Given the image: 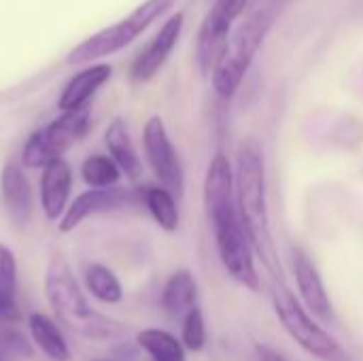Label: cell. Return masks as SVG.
Masks as SVG:
<instances>
[{
    "mask_svg": "<svg viewBox=\"0 0 363 361\" xmlns=\"http://www.w3.org/2000/svg\"><path fill=\"white\" fill-rule=\"evenodd\" d=\"M204 206L215 236V249L225 272L251 291L259 289L255 251L242 228L236 204L234 168L225 153H215L204 177Z\"/></svg>",
    "mask_w": 363,
    "mask_h": 361,
    "instance_id": "1",
    "label": "cell"
},
{
    "mask_svg": "<svg viewBox=\"0 0 363 361\" xmlns=\"http://www.w3.org/2000/svg\"><path fill=\"white\" fill-rule=\"evenodd\" d=\"M236 204L242 219V228L251 240L255 257L270 270L274 281H281V266L270 230L268 213V179H266V157L264 149L255 138L240 143L234 168Z\"/></svg>",
    "mask_w": 363,
    "mask_h": 361,
    "instance_id": "2",
    "label": "cell"
},
{
    "mask_svg": "<svg viewBox=\"0 0 363 361\" xmlns=\"http://www.w3.org/2000/svg\"><path fill=\"white\" fill-rule=\"evenodd\" d=\"M45 294L60 323L72 334L91 340H104L121 332L119 323L89 306L77 277L62 257H53L47 268Z\"/></svg>",
    "mask_w": 363,
    "mask_h": 361,
    "instance_id": "3",
    "label": "cell"
},
{
    "mask_svg": "<svg viewBox=\"0 0 363 361\" xmlns=\"http://www.w3.org/2000/svg\"><path fill=\"white\" fill-rule=\"evenodd\" d=\"M274 15V6L257 9L230 34L223 53L213 68V87L221 98L230 100L238 91L253 57L272 30Z\"/></svg>",
    "mask_w": 363,
    "mask_h": 361,
    "instance_id": "4",
    "label": "cell"
},
{
    "mask_svg": "<svg viewBox=\"0 0 363 361\" xmlns=\"http://www.w3.org/2000/svg\"><path fill=\"white\" fill-rule=\"evenodd\" d=\"M270 298L279 323L300 349L321 361L347 360V353L340 343L304 309L300 298L283 283V279L272 283Z\"/></svg>",
    "mask_w": 363,
    "mask_h": 361,
    "instance_id": "5",
    "label": "cell"
},
{
    "mask_svg": "<svg viewBox=\"0 0 363 361\" xmlns=\"http://www.w3.org/2000/svg\"><path fill=\"white\" fill-rule=\"evenodd\" d=\"M177 0H145L140 6H136L125 19L91 34L83 43H79L68 55V64H83L102 60L106 55H113L128 47L134 38H138L160 15H164Z\"/></svg>",
    "mask_w": 363,
    "mask_h": 361,
    "instance_id": "6",
    "label": "cell"
},
{
    "mask_svg": "<svg viewBox=\"0 0 363 361\" xmlns=\"http://www.w3.org/2000/svg\"><path fill=\"white\" fill-rule=\"evenodd\" d=\"M91 106L85 104L77 111L62 113L47 128L34 132L21 151V162L28 168H45L47 164L62 160V155L85 134L89 126Z\"/></svg>",
    "mask_w": 363,
    "mask_h": 361,
    "instance_id": "7",
    "label": "cell"
},
{
    "mask_svg": "<svg viewBox=\"0 0 363 361\" xmlns=\"http://www.w3.org/2000/svg\"><path fill=\"white\" fill-rule=\"evenodd\" d=\"M143 149L147 164L155 179L166 187L170 194L177 198L183 194L185 177H183V166L179 160V153L168 136V130L164 126L162 117H149L145 128H143Z\"/></svg>",
    "mask_w": 363,
    "mask_h": 361,
    "instance_id": "8",
    "label": "cell"
},
{
    "mask_svg": "<svg viewBox=\"0 0 363 361\" xmlns=\"http://www.w3.org/2000/svg\"><path fill=\"white\" fill-rule=\"evenodd\" d=\"M249 0H215L198 32V62L204 74H211L232 34L234 21L242 15Z\"/></svg>",
    "mask_w": 363,
    "mask_h": 361,
    "instance_id": "9",
    "label": "cell"
},
{
    "mask_svg": "<svg viewBox=\"0 0 363 361\" xmlns=\"http://www.w3.org/2000/svg\"><path fill=\"white\" fill-rule=\"evenodd\" d=\"M294 274H296V285L300 294V302L304 309L319 321L332 323L334 321V304L330 300V294L325 289L323 277L315 262L302 251L294 249Z\"/></svg>",
    "mask_w": 363,
    "mask_h": 361,
    "instance_id": "10",
    "label": "cell"
},
{
    "mask_svg": "<svg viewBox=\"0 0 363 361\" xmlns=\"http://www.w3.org/2000/svg\"><path fill=\"white\" fill-rule=\"evenodd\" d=\"M136 198L132 191L121 189V187H108V189H89L83 191L81 196L74 198L72 204H68L62 221H60V232H72L74 228H79L83 221H87L89 217L102 215V213H111V211H119L128 204H132Z\"/></svg>",
    "mask_w": 363,
    "mask_h": 361,
    "instance_id": "11",
    "label": "cell"
},
{
    "mask_svg": "<svg viewBox=\"0 0 363 361\" xmlns=\"http://www.w3.org/2000/svg\"><path fill=\"white\" fill-rule=\"evenodd\" d=\"M183 21H185V15L174 13L160 28V32L153 36V40L138 53V57L132 64V72H130L134 83H147L162 70V66L166 64V60L170 57L172 49L179 43V36L183 32Z\"/></svg>",
    "mask_w": 363,
    "mask_h": 361,
    "instance_id": "12",
    "label": "cell"
},
{
    "mask_svg": "<svg viewBox=\"0 0 363 361\" xmlns=\"http://www.w3.org/2000/svg\"><path fill=\"white\" fill-rule=\"evenodd\" d=\"M72 189V172L64 160H55L43 168L40 174V206L49 221L64 217Z\"/></svg>",
    "mask_w": 363,
    "mask_h": 361,
    "instance_id": "13",
    "label": "cell"
},
{
    "mask_svg": "<svg viewBox=\"0 0 363 361\" xmlns=\"http://www.w3.org/2000/svg\"><path fill=\"white\" fill-rule=\"evenodd\" d=\"M0 194L11 221L23 228L32 219V185L17 164H6L2 168Z\"/></svg>",
    "mask_w": 363,
    "mask_h": 361,
    "instance_id": "14",
    "label": "cell"
},
{
    "mask_svg": "<svg viewBox=\"0 0 363 361\" xmlns=\"http://www.w3.org/2000/svg\"><path fill=\"white\" fill-rule=\"evenodd\" d=\"M111 72L113 68L108 64H94L89 68H83L81 72H77L68 85L64 87L60 100H57V106L62 113H68V111H77L85 104H89V98L111 79Z\"/></svg>",
    "mask_w": 363,
    "mask_h": 361,
    "instance_id": "15",
    "label": "cell"
},
{
    "mask_svg": "<svg viewBox=\"0 0 363 361\" xmlns=\"http://www.w3.org/2000/svg\"><path fill=\"white\" fill-rule=\"evenodd\" d=\"M104 145L111 153V160L119 166V170L128 179H138L143 174V162L136 153V147L132 143L130 130L123 119H113L104 132Z\"/></svg>",
    "mask_w": 363,
    "mask_h": 361,
    "instance_id": "16",
    "label": "cell"
},
{
    "mask_svg": "<svg viewBox=\"0 0 363 361\" xmlns=\"http://www.w3.org/2000/svg\"><path fill=\"white\" fill-rule=\"evenodd\" d=\"M198 302V283L189 270H177L170 274L162 289V309L170 315H185Z\"/></svg>",
    "mask_w": 363,
    "mask_h": 361,
    "instance_id": "17",
    "label": "cell"
},
{
    "mask_svg": "<svg viewBox=\"0 0 363 361\" xmlns=\"http://www.w3.org/2000/svg\"><path fill=\"white\" fill-rule=\"evenodd\" d=\"M30 334H32V340L36 343V347L49 360L70 361L72 353H70V347H68L60 326H55L43 313H32L30 315Z\"/></svg>",
    "mask_w": 363,
    "mask_h": 361,
    "instance_id": "18",
    "label": "cell"
},
{
    "mask_svg": "<svg viewBox=\"0 0 363 361\" xmlns=\"http://www.w3.org/2000/svg\"><path fill=\"white\" fill-rule=\"evenodd\" d=\"M17 319V262L13 251L0 243V321L11 326Z\"/></svg>",
    "mask_w": 363,
    "mask_h": 361,
    "instance_id": "19",
    "label": "cell"
},
{
    "mask_svg": "<svg viewBox=\"0 0 363 361\" xmlns=\"http://www.w3.org/2000/svg\"><path fill=\"white\" fill-rule=\"evenodd\" d=\"M136 343L151 361H187V349L183 347V343L166 330H140L136 334Z\"/></svg>",
    "mask_w": 363,
    "mask_h": 361,
    "instance_id": "20",
    "label": "cell"
},
{
    "mask_svg": "<svg viewBox=\"0 0 363 361\" xmlns=\"http://www.w3.org/2000/svg\"><path fill=\"white\" fill-rule=\"evenodd\" d=\"M140 200L145 204V209L149 211V215L153 217V221L164 230V232H174L179 228V202L177 196L170 194L166 187L157 185V187H145L140 191Z\"/></svg>",
    "mask_w": 363,
    "mask_h": 361,
    "instance_id": "21",
    "label": "cell"
},
{
    "mask_svg": "<svg viewBox=\"0 0 363 361\" xmlns=\"http://www.w3.org/2000/svg\"><path fill=\"white\" fill-rule=\"evenodd\" d=\"M85 287L94 298H98L104 304H119L123 298L121 281L104 264H91L85 270Z\"/></svg>",
    "mask_w": 363,
    "mask_h": 361,
    "instance_id": "22",
    "label": "cell"
},
{
    "mask_svg": "<svg viewBox=\"0 0 363 361\" xmlns=\"http://www.w3.org/2000/svg\"><path fill=\"white\" fill-rule=\"evenodd\" d=\"M121 177L119 166L108 155H89L81 164V179L91 189H108L115 187Z\"/></svg>",
    "mask_w": 363,
    "mask_h": 361,
    "instance_id": "23",
    "label": "cell"
},
{
    "mask_svg": "<svg viewBox=\"0 0 363 361\" xmlns=\"http://www.w3.org/2000/svg\"><path fill=\"white\" fill-rule=\"evenodd\" d=\"M206 321H204V313L200 306H194L191 311H187L183 315V326H181V343L187 351H202L206 347Z\"/></svg>",
    "mask_w": 363,
    "mask_h": 361,
    "instance_id": "24",
    "label": "cell"
},
{
    "mask_svg": "<svg viewBox=\"0 0 363 361\" xmlns=\"http://www.w3.org/2000/svg\"><path fill=\"white\" fill-rule=\"evenodd\" d=\"M32 355V347L21 332L11 326H0V360L28 357Z\"/></svg>",
    "mask_w": 363,
    "mask_h": 361,
    "instance_id": "25",
    "label": "cell"
},
{
    "mask_svg": "<svg viewBox=\"0 0 363 361\" xmlns=\"http://www.w3.org/2000/svg\"><path fill=\"white\" fill-rule=\"evenodd\" d=\"M255 355L259 361H287V357L283 353H279L277 349L268 347V345H262V343H255Z\"/></svg>",
    "mask_w": 363,
    "mask_h": 361,
    "instance_id": "26",
    "label": "cell"
},
{
    "mask_svg": "<svg viewBox=\"0 0 363 361\" xmlns=\"http://www.w3.org/2000/svg\"><path fill=\"white\" fill-rule=\"evenodd\" d=\"M0 326H9V323H2V321H0Z\"/></svg>",
    "mask_w": 363,
    "mask_h": 361,
    "instance_id": "27",
    "label": "cell"
},
{
    "mask_svg": "<svg viewBox=\"0 0 363 361\" xmlns=\"http://www.w3.org/2000/svg\"><path fill=\"white\" fill-rule=\"evenodd\" d=\"M0 361H2V360H0Z\"/></svg>",
    "mask_w": 363,
    "mask_h": 361,
    "instance_id": "28",
    "label": "cell"
}]
</instances>
